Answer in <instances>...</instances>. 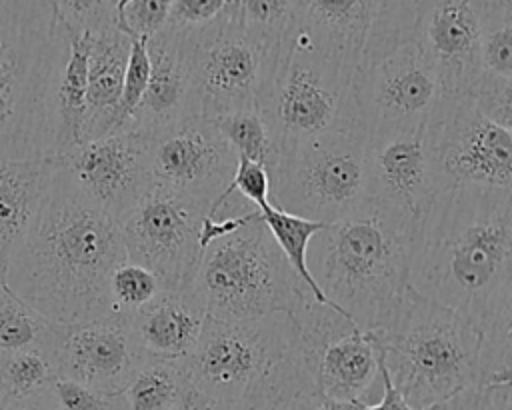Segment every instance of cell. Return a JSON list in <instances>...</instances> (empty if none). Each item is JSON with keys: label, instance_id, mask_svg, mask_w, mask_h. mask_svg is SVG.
I'll return each mask as SVG.
<instances>
[{"label": "cell", "instance_id": "obj_21", "mask_svg": "<svg viewBox=\"0 0 512 410\" xmlns=\"http://www.w3.org/2000/svg\"><path fill=\"white\" fill-rule=\"evenodd\" d=\"M150 74L144 96L132 118V128L156 134L190 116H200L190 70L188 42L158 30L146 38Z\"/></svg>", "mask_w": 512, "mask_h": 410}, {"label": "cell", "instance_id": "obj_8", "mask_svg": "<svg viewBox=\"0 0 512 410\" xmlns=\"http://www.w3.org/2000/svg\"><path fill=\"white\" fill-rule=\"evenodd\" d=\"M296 356L298 332L290 314L246 320L208 316L182 366L188 382L224 408L250 396Z\"/></svg>", "mask_w": 512, "mask_h": 410}, {"label": "cell", "instance_id": "obj_24", "mask_svg": "<svg viewBox=\"0 0 512 410\" xmlns=\"http://www.w3.org/2000/svg\"><path fill=\"white\" fill-rule=\"evenodd\" d=\"M50 174V160L0 158V280L40 206Z\"/></svg>", "mask_w": 512, "mask_h": 410}, {"label": "cell", "instance_id": "obj_5", "mask_svg": "<svg viewBox=\"0 0 512 410\" xmlns=\"http://www.w3.org/2000/svg\"><path fill=\"white\" fill-rule=\"evenodd\" d=\"M372 332L392 386L416 410L482 384V332L410 286L392 322Z\"/></svg>", "mask_w": 512, "mask_h": 410}, {"label": "cell", "instance_id": "obj_39", "mask_svg": "<svg viewBox=\"0 0 512 410\" xmlns=\"http://www.w3.org/2000/svg\"><path fill=\"white\" fill-rule=\"evenodd\" d=\"M228 0H174L162 30L172 34H194L226 14Z\"/></svg>", "mask_w": 512, "mask_h": 410}, {"label": "cell", "instance_id": "obj_46", "mask_svg": "<svg viewBox=\"0 0 512 410\" xmlns=\"http://www.w3.org/2000/svg\"><path fill=\"white\" fill-rule=\"evenodd\" d=\"M0 408H2V398H0Z\"/></svg>", "mask_w": 512, "mask_h": 410}, {"label": "cell", "instance_id": "obj_40", "mask_svg": "<svg viewBox=\"0 0 512 410\" xmlns=\"http://www.w3.org/2000/svg\"><path fill=\"white\" fill-rule=\"evenodd\" d=\"M174 0H130L116 16V26L132 38H150L162 30Z\"/></svg>", "mask_w": 512, "mask_h": 410}, {"label": "cell", "instance_id": "obj_13", "mask_svg": "<svg viewBox=\"0 0 512 410\" xmlns=\"http://www.w3.org/2000/svg\"><path fill=\"white\" fill-rule=\"evenodd\" d=\"M180 36V34H178ZM188 42L190 70L202 118L258 108L276 52L246 34L228 14L182 36Z\"/></svg>", "mask_w": 512, "mask_h": 410}, {"label": "cell", "instance_id": "obj_43", "mask_svg": "<svg viewBox=\"0 0 512 410\" xmlns=\"http://www.w3.org/2000/svg\"><path fill=\"white\" fill-rule=\"evenodd\" d=\"M172 410H216V404L204 392H200L196 386H192L186 378L182 394L176 400V404L172 406Z\"/></svg>", "mask_w": 512, "mask_h": 410}, {"label": "cell", "instance_id": "obj_28", "mask_svg": "<svg viewBox=\"0 0 512 410\" xmlns=\"http://www.w3.org/2000/svg\"><path fill=\"white\" fill-rule=\"evenodd\" d=\"M322 398L302 356L286 362L272 378L244 400L216 410H316Z\"/></svg>", "mask_w": 512, "mask_h": 410}, {"label": "cell", "instance_id": "obj_41", "mask_svg": "<svg viewBox=\"0 0 512 410\" xmlns=\"http://www.w3.org/2000/svg\"><path fill=\"white\" fill-rule=\"evenodd\" d=\"M428 410H512L510 382L470 386Z\"/></svg>", "mask_w": 512, "mask_h": 410}, {"label": "cell", "instance_id": "obj_3", "mask_svg": "<svg viewBox=\"0 0 512 410\" xmlns=\"http://www.w3.org/2000/svg\"><path fill=\"white\" fill-rule=\"evenodd\" d=\"M414 218L366 198L310 240L308 270L358 328H386L408 288Z\"/></svg>", "mask_w": 512, "mask_h": 410}, {"label": "cell", "instance_id": "obj_10", "mask_svg": "<svg viewBox=\"0 0 512 410\" xmlns=\"http://www.w3.org/2000/svg\"><path fill=\"white\" fill-rule=\"evenodd\" d=\"M366 132L360 124L296 142L278 154L270 200L276 208L330 224L366 198Z\"/></svg>", "mask_w": 512, "mask_h": 410}, {"label": "cell", "instance_id": "obj_30", "mask_svg": "<svg viewBox=\"0 0 512 410\" xmlns=\"http://www.w3.org/2000/svg\"><path fill=\"white\" fill-rule=\"evenodd\" d=\"M236 158H248L262 164L272 174L278 164V148L258 108L234 110L210 120Z\"/></svg>", "mask_w": 512, "mask_h": 410}, {"label": "cell", "instance_id": "obj_4", "mask_svg": "<svg viewBox=\"0 0 512 410\" xmlns=\"http://www.w3.org/2000/svg\"><path fill=\"white\" fill-rule=\"evenodd\" d=\"M68 32L50 0H0V158L50 160Z\"/></svg>", "mask_w": 512, "mask_h": 410}, {"label": "cell", "instance_id": "obj_1", "mask_svg": "<svg viewBox=\"0 0 512 410\" xmlns=\"http://www.w3.org/2000/svg\"><path fill=\"white\" fill-rule=\"evenodd\" d=\"M408 286L482 332L490 372L510 366L512 192L448 188L416 216Z\"/></svg>", "mask_w": 512, "mask_h": 410}, {"label": "cell", "instance_id": "obj_14", "mask_svg": "<svg viewBox=\"0 0 512 410\" xmlns=\"http://www.w3.org/2000/svg\"><path fill=\"white\" fill-rule=\"evenodd\" d=\"M210 204L152 188L120 222L126 260L154 272L164 290L192 284L198 260V230Z\"/></svg>", "mask_w": 512, "mask_h": 410}, {"label": "cell", "instance_id": "obj_44", "mask_svg": "<svg viewBox=\"0 0 512 410\" xmlns=\"http://www.w3.org/2000/svg\"><path fill=\"white\" fill-rule=\"evenodd\" d=\"M0 410H56V406L48 394V388H44L38 394H32V396H26L20 400H10V402L2 404Z\"/></svg>", "mask_w": 512, "mask_h": 410}, {"label": "cell", "instance_id": "obj_25", "mask_svg": "<svg viewBox=\"0 0 512 410\" xmlns=\"http://www.w3.org/2000/svg\"><path fill=\"white\" fill-rule=\"evenodd\" d=\"M90 32H68V54L54 92V156L82 144Z\"/></svg>", "mask_w": 512, "mask_h": 410}, {"label": "cell", "instance_id": "obj_42", "mask_svg": "<svg viewBox=\"0 0 512 410\" xmlns=\"http://www.w3.org/2000/svg\"><path fill=\"white\" fill-rule=\"evenodd\" d=\"M378 360H380V380H382V396L374 404H364L362 410H416L406 404V400L400 396V392L392 386L390 376L384 368L380 350H378Z\"/></svg>", "mask_w": 512, "mask_h": 410}, {"label": "cell", "instance_id": "obj_36", "mask_svg": "<svg viewBox=\"0 0 512 410\" xmlns=\"http://www.w3.org/2000/svg\"><path fill=\"white\" fill-rule=\"evenodd\" d=\"M230 194L240 196L242 200L250 202L258 210L266 208L268 204H272V200H270V194H272L270 172L262 164L238 156L236 170L232 174L230 184L216 196V200L210 204L208 212H214Z\"/></svg>", "mask_w": 512, "mask_h": 410}, {"label": "cell", "instance_id": "obj_17", "mask_svg": "<svg viewBox=\"0 0 512 410\" xmlns=\"http://www.w3.org/2000/svg\"><path fill=\"white\" fill-rule=\"evenodd\" d=\"M414 12L416 0H294L286 34L354 76L368 42L388 24Z\"/></svg>", "mask_w": 512, "mask_h": 410}, {"label": "cell", "instance_id": "obj_34", "mask_svg": "<svg viewBox=\"0 0 512 410\" xmlns=\"http://www.w3.org/2000/svg\"><path fill=\"white\" fill-rule=\"evenodd\" d=\"M164 290L160 278L148 268L124 260L108 278V310L110 314L128 318Z\"/></svg>", "mask_w": 512, "mask_h": 410}, {"label": "cell", "instance_id": "obj_20", "mask_svg": "<svg viewBox=\"0 0 512 410\" xmlns=\"http://www.w3.org/2000/svg\"><path fill=\"white\" fill-rule=\"evenodd\" d=\"M414 40L434 64L442 94L474 92L482 72L478 18L470 0H416Z\"/></svg>", "mask_w": 512, "mask_h": 410}, {"label": "cell", "instance_id": "obj_37", "mask_svg": "<svg viewBox=\"0 0 512 410\" xmlns=\"http://www.w3.org/2000/svg\"><path fill=\"white\" fill-rule=\"evenodd\" d=\"M48 394L56 410H126L122 392H100L60 376L50 382Z\"/></svg>", "mask_w": 512, "mask_h": 410}, {"label": "cell", "instance_id": "obj_7", "mask_svg": "<svg viewBox=\"0 0 512 410\" xmlns=\"http://www.w3.org/2000/svg\"><path fill=\"white\" fill-rule=\"evenodd\" d=\"M258 110L280 150L360 124L352 74L290 34H284Z\"/></svg>", "mask_w": 512, "mask_h": 410}, {"label": "cell", "instance_id": "obj_19", "mask_svg": "<svg viewBox=\"0 0 512 410\" xmlns=\"http://www.w3.org/2000/svg\"><path fill=\"white\" fill-rule=\"evenodd\" d=\"M368 198L416 220L436 194L424 126L366 136Z\"/></svg>", "mask_w": 512, "mask_h": 410}, {"label": "cell", "instance_id": "obj_29", "mask_svg": "<svg viewBox=\"0 0 512 410\" xmlns=\"http://www.w3.org/2000/svg\"><path fill=\"white\" fill-rule=\"evenodd\" d=\"M184 384L182 358H142L122 390V398L126 410H172Z\"/></svg>", "mask_w": 512, "mask_h": 410}, {"label": "cell", "instance_id": "obj_18", "mask_svg": "<svg viewBox=\"0 0 512 410\" xmlns=\"http://www.w3.org/2000/svg\"><path fill=\"white\" fill-rule=\"evenodd\" d=\"M56 376L100 392L118 394L126 388L142 360L124 316L56 324L50 344Z\"/></svg>", "mask_w": 512, "mask_h": 410}, {"label": "cell", "instance_id": "obj_35", "mask_svg": "<svg viewBox=\"0 0 512 410\" xmlns=\"http://www.w3.org/2000/svg\"><path fill=\"white\" fill-rule=\"evenodd\" d=\"M150 74V60L146 52V40L144 38H132L130 52H128V64L124 72V84H122V96L116 110V120L120 130L132 128V118L136 114V108L144 96L146 84Z\"/></svg>", "mask_w": 512, "mask_h": 410}, {"label": "cell", "instance_id": "obj_15", "mask_svg": "<svg viewBox=\"0 0 512 410\" xmlns=\"http://www.w3.org/2000/svg\"><path fill=\"white\" fill-rule=\"evenodd\" d=\"M104 214L122 222L152 190L150 134L128 128L50 158Z\"/></svg>", "mask_w": 512, "mask_h": 410}, {"label": "cell", "instance_id": "obj_32", "mask_svg": "<svg viewBox=\"0 0 512 410\" xmlns=\"http://www.w3.org/2000/svg\"><path fill=\"white\" fill-rule=\"evenodd\" d=\"M56 378L48 348H28L0 356L2 404L42 392Z\"/></svg>", "mask_w": 512, "mask_h": 410}, {"label": "cell", "instance_id": "obj_26", "mask_svg": "<svg viewBox=\"0 0 512 410\" xmlns=\"http://www.w3.org/2000/svg\"><path fill=\"white\" fill-rule=\"evenodd\" d=\"M478 18L480 80L512 84V0H470Z\"/></svg>", "mask_w": 512, "mask_h": 410}, {"label": "cell", "instance_id": "obj_16", "mask_svg": "<svg viewBox=\"0 0 512 410\" xmlns=\"http://www.w3.org/2000/svg\"><path fill=\"white\" fill-rule=\"evenodd\" d=\"M236 154L202 116H190L150 136L152 188L212 204L230 184Z\"/></svg>", "mask_w": 512, "mask_h": 410}, {"label": "cell", "instance_id": "obj_38", "mask_svg": "<svg viewBox=\"0 0 512 410\" xmlns=\"http://www.w3.org/2000/svg\"><path fill=\"white\" fill-rule=\"evenodd\" d=\"M66 32H98L116 22L114 0H50Z\"/></svg>", "mask_w": 512, "mask_h": 410}, {"label": "cell", "instance_id": "obj_9", "mask_svg": "<svg viewBox=\"0 0 512 410\" xmlns=\"http://www.w3.org/2000/svg\"><path fill=\"white\" fill-rule=\"evenodd\" d=\"M414 18L382 28L352 76L354 108L366 136L422 128L442 96L440 76L414 40Z\"/></svg>", "mask_w": 512, "mask_h": 410}, {"label": "cell", "instance_id": "obj_2", "mask_svg": "<svg viewBox=\"0 0 512 410\" xmlns=\"http://www.w3.org/2000/svg\"><path fill=\"white\" fill-rule=\"evenodd\" d=\"M124 260L120 222L52 162L46 192L8 260L4 282L54 324L88 322L110 316L108 278Z\"/></svg>", "mask_w": 512, "mask_h": 410}, {"label": "cell", "instance_id": "obj_6", "mask_svg": "<svg viewBox=\"0 0 512 410\" xmlns=\"http://www.w3.org/2000/svg\"><path fill=\"white\" fill-rule=\"evenodd\" d=\"M190 286L220 320L290 314L306 292L260 216L208 244Z\"/></svg>", "mask_w": 512, "mask_h": 410}, {"label": "cell", "instance_id": "obj_27", "mask_svg": "<svg viewBox=\"0 0 512 410\" xmlns=\"http://www.w3.org/2000/svg\"><path fill=\"white\" fill-rule=\"evenodd\" d=\"M260 218H262L264 226L268 228L270 236L274 238L276 246L280 248L282 256L290 264L292 272L304 284V288L314 296V300H318L320 304H326V306H332L334 310H338L322 294V290L318 288L316 280L312 278V274L308 270V246H310V240L324 228V224L308 220V218H302V216L288 214V212L276 208L274 204H268L266 208H262L260 210Z\"/></svg>", "mask_w": 512, "mask_h": 410}, {"label": "cell", "instance_id": "obj_33", "mask_svg": "<svg viewBox=\"0 0 512 410\" xmlns=\"http://www.w3.org/2000/svg\"><path fill=\"white\" fill-rule=\"evenodd\" d=\"M294 0H228V14L254 40L272 52L290 26Z\"/></svg>", "mask_w": 512, "mask_h": 410}, {"label": "cell", "instance_id": "obj_31", "mask_svg": "<svg viewBox=\"0 0 512 410\" xmlns=\"http://www.w3.org/2000/svg\"><path fill=\"white\" fill-rule=\"evenodd\" d=\"M54 328L0 280V356L28 348L50 350Z\"/></svg>", "mask_w": 512, "mask_h": 410}, {"label": "cell", "instance_id": "obj_45", "mask_svg": "<svg viewBox=\"0 0 512 410\" xmlns=\"http://www.w3.org/2000/svg\"><path fill=\"white\" fill-rule=\"evenodd\" d=\"M316 410H328V408H326V406H324V404H320V406H318V408H316Z\"/></svg>", "mask_w": 512, "mask_h": 410}, {"label": "cell", "instance_id": "obj_11", "mask_svg": "<svg viewBox=\"0 0 512 410\" xmlns=\"http://www.w3.org/2000/svg\"><path fill=\"white\" fill-rule=\"evenodd\" d=\"M424 138L436 192H512V128L484 116L470 96L442 94L424 124Z\"/></svg>", "mask_w": 512, "mask_h": 410}, {"label": "cell", "instance_id": "obj_22", "mask_svg": "<svg viewBox=\"0 0 512 410\" xmlns=\"http://www.w3.org/2000/svg\"><path fill=\"white\" fill-rule=\"evenodd\" d=\"M206 318V308L192 286H184L162 290L126 320L142 358L180 360L198 342Z\"/></svg>", "mask_w": 512, "mask_h": 410}, {"label": "cell", "instance_id": "obj_23", "mask_svg": "<svg viewBox=\"0 0 512 410\" xmlns=\"http://www.w3.org/2000/svg\"><path fill=\"white\" fill-rule=\"evenodd\" d=\"M130 42L132 36L122 32L116 22L94 32L90 38L82 142L120 130L116 110L122 96Z\"/></svg>", "mask_w": 512, "mask_h": 410}, {"label": "cell", "instance_id": "obj_12", "mask_svg": "<svg viewBox=\"0 0 512 410\" xmlns=\"http://www.w3.org/2000/svg\"><path fill=\"white\" fill-rule=\"evenodd\" d=\"M302 362L322 402L374 404L382 396L378 340L306 290L290 312Z\"/></svg>", "mask_w": 512, "mask_h": 410}]
</instances>
